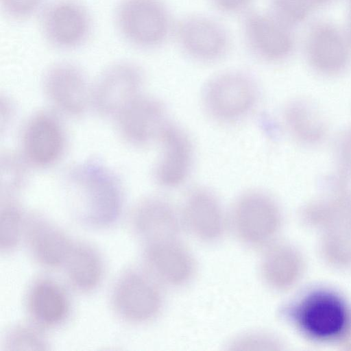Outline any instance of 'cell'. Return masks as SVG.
Listing matches in <instances>:
<instances>
[{
	"mask_svg": "<svg viewBox=\"0 0 351 351\" xmlns=\"http://www.w3.org/2000/svg\"><path fill=\"white\" fill-rule=\"evenodd\" d=\"M66 187L77 218L84 225L105 228L119 218L123 205L122 188L110 169L90 159L72 167Z\"/></svg>",
	"mask_w": 351,
	"mask_h": 351,
	"instance_id": "cell-1",
	"label": "cell"
},
{
	"mask_svg": "<svg viewBox=\"0 0 351 351\" xmlns=\"http://www.w3.org/2000/svg\"><path fill=\"white\" fill-rule=\"evenodd\" d=\"M121 36L136 48L159 49L173 39L176 21L165 0H122L115 13Z\"/></svg>",
	"mask_w": 351,
	"mask_h": 351,
	"instance_id": "cell-2",
	"label": "cell"
},
{
	"mask_svg": "<svg viewBox=\"0 0 351 351\" xmlns=\"http://www.w3.org/2000/svg\"><path fill=\"white\" fill-rule=\"evenodd\" d=\"M286 317L302 334L317 341H340L348 326L351 311L343 299L328 289H314L285 310Z\"/></svg>",
	"mask_w": 351,
	"mask_h": 351,
	"instance_id": "cell-3",
	"label": "cell"
},
{
	"mask_svg": "<svg viewBox=\"0 0 351 351\" xmlns=\"http://www.w3.org/2000/svg\"><path fill=\"white\" fill-rule=\"evenodd\" d=\"M259 98L258 84L252 74L242 69H229L212 76L202 92L206 113L214 120L232 123L245 118Z\"/></svg>",
	"mask_w": 351,
	"mask_h": 351,
	"instance_id": "cell-4",
	"label": "cell"
},
{
	"mask_svg": "<svg viewBox=\"0 0 351 351\" xmlns=\"http://www.w3.org/2000/svg\"><path fill=\"white\" fill-rule=\"evenodd\" d=\"M283 222L281 208L268 193L258 190L243 193L232 206L229 223L245 245L265 247L276 241Z\"/></svg>",
	"mask_w": 351,
	"mask_h": 351,
	"instance_id": "cell-5",
	"label": "cell"
},
{
	"mask_svg": "<svg viewBox=\"0 0 351 351\" xmlns=\"http://www.w3.org/2000/svg\"><path fill=\"white\" fill-rule=\"evenodd\" d=\"M173 39L189 60L201 64H215L230 53L231 34L218 19L204 14H189L176 21Z\"/></svg>",
	"mask_w": 351,
	"mask_h": 351,
	"instance_id": "cell-6",
	"label": "cell"
},
{
	"mask_svg": "<svg viewBox=\"0 0 351 351\" xmlns=\"http://www.w3.org/2000/svg\"><path fill=\"white\" fill-rule=\"evenodd\" d=\"M244 46L256 60L270 64L288 60L296 49L294 29L269 10L251 9L241 16Z\"/></svg>",
	"mask_w": 351,
	"mask_h": 351,
	"instance_id": "cell-7",
	"label": "cell"
},
{
	"mask_svg": "<svg viewBox=\"0 0 351 351\" xmlns=\"http://www.w3.org/2000/svg\"><path fill=\"white\" fill-rule=\"evenodd\" d=\"M303 49L308 66L319 75L338 76L351 65V40L348 33L329 21L310 25Z\"/></svg>",
	"mask_w": 351,
	"mask_h": 351,
	"instance_id": "cell-8",
	"label": "cell"
},
{
	"mask_svg": "<svg viewBox=\"0 0 351 351\" xmlns=\"http://www.w3.org/2000/svg\"><path fill=\"white\" fill-rule=\"evenodd\" d=\"M160 284L149 273L131 270L123 274L114 285L112 300L117 314L128 322L142 324L160 313L163 295Z\"/></svg>",
	"mask_w": 351,
	"mask_h": 351,
	"instance_id": "cell-9",
	"label": "cell"
},
{
	"mask_svg": "<svg viewBox=\"0 0 351 351\" xmlns=\"http://www.w3.org/2000/svg\"><path fill=\"white\" fill-rule=\"evenodd\" d=\"M145 74L137 64L130 62L115 63L99 75L92 87L91 106L106 117H116L141 95Z\"/></svg>",
	"mask_w": 351,
	"mask_h": 351,
	"instance_id": "cell-10",
	"label": "cell"
},
{
	"mask_svg": "<svg viewBox=\"0 0 351 351\" xmlns=\"http://www.w3.org/2000/svg\"><path fill=\"white\" fill-rule=\"evenodd\" d=\"M66 145L65 131L58 117L51 112L40 111L24 125L21 155L29 167L48 168L61 159Z\"/></svg>",
	"mask_w": 351,
	"mask_h": 351,
	"instance_id": "cell-11",
	"label": "cell"
},
{
	"mask_svg": "<svg viewBox=\"0 0 351 351\" xmlns=\"http://www.w3.org/2000/svg\"><path fill=\"white\" fill-rule=\"evenodd\" d=\"M43 85L49 101L64 115L80 117L91 105L92 87L83 71L74 64L61 62L50 67Z\"/></svg>",
	"mask_w": 351,
	"mask_h": 351,
	"instance_id": "cell-12",
	"label": "cell"
},
{
	"mask_svg": "<svg viewBox=\"0 0 351 351\" xmlns=\"http://www.w3.org/2000/svg\"><path fill=\"white\" fill-rule=\"evenodd\" d=\"M45 39L54 47L71 50L83 45L92 29L87 10L75 0H57L49 5L41 18Z\"/></svg>",
	"mask_w": 351,
	"mask_h": 351,
	"instance_id": "cell-13",
	"label": "cell"
},
{
	"mask_svg": "<svg viewBox=\"0 0 351 351\" xmlns=\"http://www.w3.org/2000/svg\"><path fill=\"white\" fill-rule=\"evenodd\" d=\"M160 154L153 169L156 182L165 189H176L189 179L194 164V147L188 133L169 121L159 139Z\"/></svg>",
	"mask_w": 351,
	"mask_h": 351,
	"instance_id": "cell-14",
	"label": "cell"
},
{
	"mask_svg": "<svg viewBox=\"0 0 351 351\" xmlns=\"http://www.w3.org/2000/svg\"><path fill=\"white\" fill-rule=\"evenodd\" d=\"M143 258L148 273L160 285L181 287L195 273L194 257L178 237L145 243Z\"/></svg>",
	"mask_w": 351,
	"mask_h": 351,
	"instance_id": "cell-15",
	"label": "cell"
},
{
	"mask_svg": "<svg viewBox=\"0 0 351 351\" xmlns=\"http://www.w3.org/2000/svg\"><path fill=\"white\" fill-rule=\"evenodd\" d=\"M121 138L128 144L143 147L158 141L169 121L165 105L157 98L140 95L115 118Z\"/></svg>",
	"mask_w": 351,
	"mask_h": 351,
	"instance_id": "cell-16",
	"label": "cell"
},
{
	"mask_svg": "<svg viewBox=\"0 0 351 351\" xmlns=\"http://www.w3.org/2000/svg\"><path fill=\"white\" fill-rule=\"evenodd\" d=\"M180 215L182 225L189 232L207 243L219 241L229 221L219 198L205 187L193 189L186 195Z\"/></svg>",
	"mask_w": 351,
	"mask_h": 351,
	"instance_id": "cell-17",
	"label": "cell"
},
{
	"mask_svg": "<svg viewBox=\"0 0 351 351\" xmlns=\"http://www.w3.org/2000/svg\"><path fill=\"white\" fill-rule=\"evenodd\" d=\"M260 274L265 284L277 291H285L298 284L305 271V259L295 245L274 241L264 247Z\"/></svg>",
	"mask_w": 351,
	"mask_h": 351,
	"instance_id": "cell-18",
	"label": "cell"
},
{
	"mask_svg": "<svg viewBox=\"0 0 351 351\" xmlns=\"http://www.w3.org/2000/svg\"><path fill=\"white\" fill-rule=\"evenodd\" d=\"M133 226L143 243L179 237L180 213L167 199L148 197L141 202L133 215Z\"/></svg>",
	"mask_w": 351,
	"mask_h": 351,
	"instance_id": "cell-19",
	"label": "cell"
},
{
	"mask_svg": "<svg viewBox=\"0 0 351 351\" xmlns=\"http://www.w3.org/2000/svg\"><path fill=\"white\" fill-rule=\"evenodd\" d=\"M27 244L34 258L47 267L63 265L73 243L46 218L30 215L25 220Z\"/></svg>",
	"mask_w": 351,
	"mask_h": 351,
	"instance_id": "cell-20",
	"label": "cell"
},
{
	"mask_svg": "<svg viewBox=\"0 0 351 351\" xmlns=\"http://www.w3.org/2000/svg\"><path fill=\"white\" fill-rule=\"evenodd\" d=\"M28 311L34 322L45 327H55L68 317L70 302L64 290L47 278L38 280L27 295Z\"/></svg>",
	"mask_w": 351,
	"mask_h": 351,
	"instance_id": "cell-21",
	"label": "cell"
},
{
	"mask_svg": "<svg viewBox=\"0 0 351 351\" xmlns=\"http://www.w3.org/2000/svg\"><path fill=\"white\" fill-rule=\"evenodd\" d=\"M283 120L289 134L302 145L316 146L328 132L326 118L318 107L304 98L289 101L283 110Z\"/></svg>",
	"mask_w": 351,
	"mask_h": 351,
	"instance_id": "cell-22",
	"label": "cell"
},
{
	"mask_svg": "<svg viewBox=\"0 0 351 351\" xmlns=\"http://www.w3.org/2000/svg\"><path fill=\"white\" fill-rule=\"evenodd\" d=\"M351 191H328V195L305 204L300 212L302 223L308 228L321 232L337 226L347 223Z\"/></svg>",
	"mask_w": 351,
	"mask_h": 351,
	"instance_id": "cell-23",
	"label": "cell"
},
{
	"mask_svg": "<svg viewBox=\"0 0 351 351\" xmlns=\"http://www.w3.org/2000/svg\"><path fill=\"white\" fill-rule=\"evenodd\" d=\"M70 282L82 291L94 290L103 276V263L98 253L84 243L73 244L63 265Z\"/></svg>",
	"mask_w": 351,
	"mask_h": 351,
	"instance_id": "cell-24",
	"label": "cell"
},
{
	"mask_svg": "<svg viewBox=\"0 0 351 351\" xmlns=\"http://www.w3.org/2000/svg\"><path fill=\"white\" fill-rule=\"evenodd\" d=\"M319 252L324 262L335 269L351 267V229L347 223L321 232Z\"/></svg>",
	"mask_w": 351,
	"mask_h": 351,
	"instance_id": "cell-25",
	"label": "cell"
},
{
	"mask_svg": "<svg viewBox=\"0 0 351 351\" xmlns=\"http://www.w3.org/2000/svg\"><path fill=\"white\" fill-rule=\"evenodd\" d=\"M334 0H268L269 10L281 21L295 28L308 20L311 14Z\"/></svg>",
	"mask_w": 351,
	"mask_h": 351,
	"instance_id": "cell-26",
	"label": "cell"
},
{
	"mask_svg": "<svg viewBox=\"0 0 351 351\" xmlns=\"http://www.w3.org/2000/svg\"><path fill=\"white\" fill-rule=\"evenodd\" d=\"M23 214L14 197L1 198L0 210V247L10 252L18 245L23 229Z\"/></svg>",
	"mask_w": 351,
	"mask_h": 351,
	"instance_id": "cell-27",
	"label": "cell"
},
{
	"mask_svg": "<svg viewBox=\"0 0 351 351\" xmlns=\"http://www.w3.org/2000/svg\"><path fill=\"white\" fill-rule=\"evenodd\" d=\"M1 198L14 197L25 185L29 165L21 154L5 153L1 156Z\"/></svg>",
	"mask_w": 351,
	"mask_h": 351,
	"instance_id": "cell-28",
	"label": "cell"
},
{
	"mask_svg": "<svg viewBox=\"0 0 351 351\" xmlns=\"http://www.w3.org/2000/svg\"><path fill=\"white\" fill-rule=\"evenodd\" d=\"M6 351L47 350L49 343L37 328L26 325H19L11 328L3 340Z\"/></svg>",
	"mask_w": 351,
	"mask_h": 351,
	"instance_id": "cell-29",
	"label": "cell"
},
{
	"mask_svg": "<svg viewBox=\"0 0 351 351\" xmlns=\"http://www.w3.org/2000/svg\"><path fill=\"white\" fill-rule=\"evenodd\" d=\"M229 346L234 350H274L281 349V343L271 334L252 331L237 336Z\"/></svg>",
	"mask_w": 351,
	"mask_h": 351,
	"instance_id": "cell-30",
	"label": "cell"
},
{
	"mask_svg": "<svg viewBox=\"0 0 351 351\" xmlns=\"http://www.w3.org/2000/svg\"><path fill=\"white\" fill-rule=\"evenodd\" d=\"M337 173L351 180V127L346 129L338 138L335 147Z\"/></svg>",
	"mask_w": 351,
	"mask_h": 351,
	"instance_id": "cell-31",
	"label": "cell"
},
{
	"mask_svg": "<svg viewBox=\"0 0 351 351\" xmlns=\"http://www.w3.org/2000/svg\"><path fill=\"white\" fill-rule=\"evenodd\" d=\"M45 0H1L5 14L14 20L26 19L36 13Z\"/></svg>",
	"mask_w": 351,
	"mask_h": 351,
	"instance_id": "cell-32",
	"label": "cell"
},
{
	"mask_svg": "<svg viewBox=\"0 0 351 351\" xmlns=\"http://www.w3.org/2000/svg\"><path fill=\"white\" fill-rule=\"evenodd\" d=\"M255 0H208L218 13L226 16H243L252 9Z\"/></svg>",
	"mask_w": 351,
	"mask_h": 351,
	"instance_id": "cell-33",
	"label": "cell"
},
{
	"mask_svg": "<svg viewBox=\"0 0 351 351\" xmlns=\"http://www.w3.org/2000/svg\"><path fill=\"white\" fill-rule=\"evenodd\" d=\"M262 130L271 138H277L280 134L278 124L269 115H265L260 119Z\"/></svg>",
	"mask_w": 351,
	"mask_h": 351,
	"instance_id": "cell-34",
	"label": "cell"
},
{
	"mask_svg": "<svg viewBox=\"0 0 351 351\" xmlns=\"http://www.w3.org/2000/svg\"><path fill=\"white\" fill-rule=\"evenodd\" d=\"M1 112H5V115H1V128L3 125H5L3 128H6L14 112V106L8 97H3L1 96ZM3 128L2 130H3Z\"/></svg>",
	"mask_w": 351,
	"mask_h": 351,
	"instance_id": "cell-35",
	"label": "cell"
},
{
	"mask_svg": "<svg viewBox=\"0 0 351 351\" xmlns=\"http://www.w3.org/2000/svg\"><path fill=\"white\" fill-rule=\"evenodd\" d=\"M339 341L345 349L351 350V316L346 330Z\"/></svg>",
	"mask_w": 351,
	"mask_h": 351,
	"instance_id": "cell-36",
	"label": "cell"
},
{
	"mask_svg": "<svg viewBox=\"0 0 351 351\" xmlns=\"http://www.w3.org/2000/svg\"><path fill=\"white\" fill-rule=\"evenodd\" d=\"M348 13V34L351 40V0H350Z\"/></svg>",
	"mask_w": 351,
	"mask_h": 351,
	"instance_id": "cell-37",
	"label": "cell"
},
{
	"mask_svg": "<svg viewBox=\"0 0 351 351\" xmlns=\"http://www.w3.org/2000/svg\"><path fill=\"white\" fill-rule=\"evenodd\" d=\"M347 225L351 229V203H350L348 217V219H347Z\"/></svg>",
	"mask_w": 351,
	"mask_h": 351,
	"instance_id": "cell-38",
	"label": "cell"
}]
</instances>
